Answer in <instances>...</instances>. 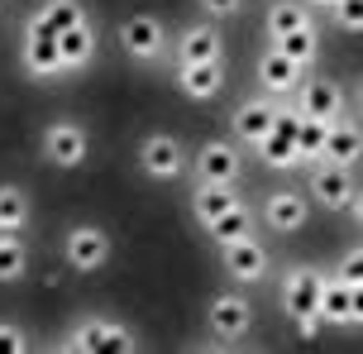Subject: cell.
<instances>
[{"label":"cell","instance_id":"obj_9","mask_svg":"<svg viewBox=\"0 0 363 354\" xmlns=\"http://www.w3.org/2000/svg\"><path fill=\"white\" fill-rule=\"evenodd\" d=\"M62 259L72 263L77 273H96V268L110 259V235L101 225H72V230L62 235Z\"/></svg>","mask_w":363,"mask_h":354},{"label":"cell","instance_id":"obj_29","mask_svg":"<svg viewBox=\"0 0 363 354\" xmlns=\"http://www.w3.org/2000/svg\"><path fill=\"white\" fill-rule=\"evenodd\" d=\"M29 221V197H24V187L5 182L0 187V230H24Z\"/></svg>","mask_w":363,"mask_h":354},{"label":"cell","instance_id":"obj_15","mask_svg":"<svg viewBox=\"0 0 363 354\" xmlns=\"http://www.w3.org/2000/svg\"><path fill=\"white\" fill-rule=\"evenodd\" d=\"M311 216V197L306 192H272L263 201V221H268L272 235H296Z\"/></svg>","mask_w":363,"mask_h":354},{"label":"cell","instance_id":"obj_7","mask_svg":"<svg viewBox=\"0 0 363 354\" xmlns=\"http://www.w3.org/2000/svg\"><path fill=\"white\" fill-rule=\"evenodd\" d=\"M38 144H43V158H48V163H53V168H82V163H86V130H82V125H77V120H53V125H48V130H43V139H38Z\"/></svg>","mask_w":363,"mask_h":354},{"label":"cell","instance_id":"obj_4","mask_svg":"<svg viewBox=\"0 0 363 354\" xmlns=\"http://www.w3.org/2000/svg\"><path fill=\"white\" fill-rule=\"evenodd\" d=\"M67 350H86V354H129L134 350V336H129L120 321L106 316H86L67 331Z\"/></svg>","mask_w":363,"mask_h":354},{"label":"cell","instance_id":"obj_20","mask_svg":"<svg viewBox=\"0 0 363 354\" xmlns=\"http://www.w3.org/2000/svg\"><path fill=\"white\" fill-rule=\"evenodd\" d=\"M57 53H62V67L67 72H77V67H86L91 57H96V29L86 24H72V29H62L57 34Z\"/></svg>","mask_w":363,"mask_h":354},{"label":"cell","instance_id":"obj_27","mask_svg":"<svg viewBox=\"0 0 363 354\" xmlns=\"http://www.w3.org/2000/svg\"><path fill=\"white\" fill-rule=\"evenodd\" d=\"M330 125H335V120H315V115H301V120H296V149H301V163H315V158H320Z\"/></svg>","mask_w":363,"mask_h":354},{"label":"cell","instance_id":"obj_38","mask_svg":"<svg viewBox=\"0 0 363 354\" xmlns=\"http://www.w3.org/2000/svg\"><path fill=\"white\" fill-rule=\"evenodd\" d=\"M0 19H5V0H0Z\"/></svg>","mask_w":363,"mask_h":354},{"label":"cell","instance_id":"obj_36","mask_svg":"<svg viewBox=\"0 0 363 354\" xmlns=\"http://www.w3.org/2000/svg\"><path fill=\"white\" fill-rule=\"evenodd\" d=\"M311 10H330V5H335V0H306Z\"/></svg>","mask_w":363,"mask_h":354},{"label":"cell","instance_id":"obj_34","mask_svg":"<svg viewBox=\"0 0 363 354\" xmlns=\"http://www.w3.org/2000/svg\"><path fill=\"white\" fill-rule=\"evenodd\" d=\"M349 326H363V282L349 287Z\"/></svg>","mask_w":363,"mask_h":354},{"label":"cell","instance_id":"obj_14","mask_svg":"<svg viewBox=\"0 0 363 354\" xmlns=\"http://www.w3.org/2000/svg\"><path fill=\"white\" fill-rule=\"evenodd\" d=\"M277 96H254V101H239L235 115H230V130L244 149H258V139L272 130V120H277Z\"/></svg>","mask_w":363,"mask_h":354},{"label":"cell","instance_id":"obj_35","mask_svg":"<svg viewBox=\"0 0 363 354\" xmlns=\"http://www.w3.org/2000/svg\"><path fill=\"white\" fill-rule=\"evenodd\" d=\"M345 211H349V216H354V225H359V230H363V192H354V201H349Z\"/></svg>","mask_w":363,"mask_h":354},{"label":"cell","instance_id":"obj_28","mask_svg":"<svg viewBox=\"0 0 363 354\" xmlns=\"http://www.w3.org/2000/svg\"><path fill=\"white\" fill-rule=\"evenodd\" d=\"M320 321H330V326H349V282H340V278L320 282Z\"/></svg>","mask_w":363,"mask_h":354},{"label":"cell","instance_id":"obj_23","mask_svg":"<svg viewBox=\"0 0 363 354\" xmlns=\"http://www.w3.org/2000/svg\"><path fill=\"white\" fill-rule=\"evenodd\" d=\"M239 197H235V187H216V182H196V192H191V216H196L201 225L206 221H216L220 211H230Z\"/></svg>","mask_w":363,"mask_h":354},{"label":"cell","instance_id":"obj_10","mask_svg":"<svg viewBox=\"0 0 363 354\" xmlns=\"http://www.w3.org/2000/svg\"><path fill=\"white\" fill-rule=\"evenodd\" d=\"M139 168L153 177V182H172L186 172V149H182L172 134H144L139 144Z\"/></svg>","mask_w":363,"mask_h":354},{"label":"cell","instance_id":"obj_3","mask_svg":"<svg viewBox=\"0 0 363 354\" xmlns=\"http://www.w3.org/2000/svg\"><path fill=\"white\" fill-rule=\"evenodd\" d=\"M296 120L301 115L291 111V106H277V120H272V130L258 139V158H263V168H272V172H287V168H296L301 163V149H296Z\"/></svg>","mask_w":363,"mask_h":354},{"label":"cell","instance_id":"obj_18","mask_svg":"<svg viewBox=\"0 0 363 354\" xmlns=\"http://www.w3.org/2000/svg\"><path fill=\"white\" fill-rule=\"evenodd\" d=\"M320 158L325 163H340V168H359L363 163V130L354 125V120H335L325 134V149H320Z\"/></svg>","mask_w":363,"mask_h":354},{"label":"cell","instance_id":"obj_17","mask_svg":"<svg viewBox=\"0 0 363 354\" xmlns=\"http://www.w3.org/2000/svg\"><path fill=\"white\" fill-rule=\"evenodd\" d=\"M301 62H291L287 53H277V48H268V53L258 57V87H263V96H291L296 87H301Z\"/></svg>","mask_w":363,"mask_h":354},{"label":"cell","instance_id":"obj_1","mask_svg":"<svg viewBox=\"0 0 363 354\" xmlns=\"http://www.w3.org/2000/svg\"><path fill=\"white\" fill-rule=\"evenodd\" d=\"M320 282H325V273L306 268V263H296L282 278V311L296 321V336L301 340H311L320 331Z\"/></svg>","mask_w":363,"mask_h":354},{"label":"cell","instance_id":"obj_37","mask_svg":"<svg viewBox=\"0 0 363 354\" xmlns=\"http://www.w3.org/2000/svg\"><path fill=\"white\" fill-rule=\"evenodd\" d=\"M354 106H359V111H363V82H359V92H354Z\"/></svg>","mask_w":363,"mask_h":354},{"label":"cell","instance_id":"obj_11","mask_svg":"<svg viewBox=\"0 0 363 354\" xmlns=\"http://www.w3.org/2000/svg\"><path fill=\"white\" fill-rule=\"evenodd\" d=\"M225 249V273H230V282H239V287H249V282H263L268 278V244L254 240V235H244V240L235 244H220Z\"/></svg>","mask_w":363,"mask_h":354},{"label":"cell","instance_id":"obj_26","mask_svg":"<svg viewBox=\"0 0 363 354\" xmlns=\"http://www.w3.org/2000/svg\"><path fill=\"white\" fill-rule=\"evenodd\" d=\"M29 268V249L19 240V230H0V282H19Z\"/></svg>","mask_w":363,"mask_h":354},{"label":"cell","instance_id":"obj_31","mask_svg":"<svg viewBox=\"0 0 363 354\" xmlns=\"http://www.w3.org/2000/svg\"><path fill=\"white\" fill-rule=\"evenodd\" d=\"M335 278L340 282H363V244H349L345 254H340V268H335Z\"/></svg>","mask_w":363,"mask_h":354},{"label":"cell","instance_id":"obj_5","mask_svg":"<svg viewBox=\"0 0 363 354\" xmlns=\"http://www.w3.org/2000/svg\"><path fill=\"white\" fill-rule=\"evenodd\" d=\"M120 48L134 62H163L167 57V29L158 15H129L120 24Z\"/></svg>","mask_w":363,"mask_h":354},{"label":"cell","instance_id":"obj_33","mask_svg":"<svg viewBox=\"0 0 363 354\" xmlns=\"http://www.w3.org/2000/svg\"><path fill=\"white\" fill-rule=\"evenodd\" d=\"M196 5L211 19H230V15H239V10H244V0H196Z\"/></svg>","mask_w":363,"mask_h":354},{"label":"cell","instance_id":"obj_19","mask_svg":"<svg viewBox=\"0 0 363 354\" xmlns=\"http://www.w3.org/2000/svg\"><path fill=\"white\" fill-rule=\"evenodd\" d=\"M225 87V62H177V92L191 101H211Z\"/></svg>","mask_w":363,"mask_h":354},{"label":"cell","instance_id":"obj_8","mask_svg":"<svg viewBox=\"0 0 363 354\" xmlns=\"http://www.w3.org/2000/svg\"><path fill=\"white\" fill-rule=\"evenodd\" d=\"M191 172H196V182L235 187L239 172H244V158H239V149L230 144V139H211V144H201V149H196V163H191Z\"/></svg>","mask_w":363,"mask_h":354},{"label":"cell","instance_id":"obj_30","mask_svg":"<svg viewBox=\"0 0 363 354\" xmlns=\"http://www.w3.org/2000/svg\"><path fill=\"white\" fill-rule=\"evenodd\" d=\"M330 19H335L345 34H363V0H335V5H330Z\"/></svg>","mask_w":363,"mask_h":354},{"label":"cell","instance_id":"obj_32","mask_svg":"<svg viewBox=\"0 0 363 354\" xmlns=\"http://www.w3.org/2000/svg\"><path fill=\"white\" fill-rule=\"evenodd\" d=\"M24 350H29L24 331H19V326H10V321H0V354H24Z\"/></svg>","mask_w":363,"mask_h":354},{"label":"cell","instance_id":"obj_22","mask_svg":"<svg viewBox=\"0 0 363 354\" xmlns=\"http://www.w3.org/2000/svg\"><path fill=\"white\" fill-rule=\"evenodd\" d=\"M272 48H277V53H287L291 62L311 67V62L320 57V29L306 24V29H291V34H272Z\"/></svg>","mask_w":363,"mask_h":354},{"label":"cell","instance_id":"obj_13","mask_svg":"<svg viewBox=\"0 0 363 354\" xmlns=\"http://www.w3.org/2000/svg\"><path fill=\"white\" fill-rule=\"evenodd\" d=\"M296 115H315V120H340L345 115V92H340V82H330V77H301V87H296Z\"/></svg>","mask_w":363,"mask_h":354},{"label":"cell","instance_id":"obj_24","mask_svg":"<svg viewBox=\"0 0 363 354\" xmlns=\"http://www.w3.org/2000/svg\"><path fill=\"white\" fill-rule=\"evenodd\" d=\"M34 19L48 24L53 34H62V29H72V24H86V5H82V0H38Z\"/></svg>","mask_w":363,"mask_h":354},{"label":"cell","instance_id":"obj_16","mask_svg":"<svg viewBox=\"0 0 363 354\" xmlns=\"http://www.w3.org/2000/svg\"><path fill=\"white\" fill-rule=\"evenodd\" d=\"M172 57L177 62H225V38H220L216 24H186L177 34Z\"/></svg>","mask_w":363,"mask_h":354},{"label":"cell","instance_id":"obj_21","mask_svg":"<svg viewBox=\"0 0 363 354\" xmlns=\"http://www.w3.org/2000/svg\"><path fill=\"white\" fill-rule=\"evenodd\" d=\"M206 235L216 244H235V240H244V235H254V211L244 201H235L230 211H220L216 221H206Z\"/></svg>","mask_w":363,"mask_h":354},{"label":"cell","instance_id":"obj_25","mask_svg":"<svg viewBox=\"0 0 363 354\" xmlns=\"http://www.w3.org/2000/svg\"><path fill=\"white\" fill-rule=\"evenodd\" d=\"M315 24L306 0H272L268 5V34H291V29H306Z\"/></svg>","mask_w":363,"mask_h":354},{"label":"cell","instance_id":"obj_6","mask_svg":"<svg viewBox=\"0 0 363 354\" xmlns=\"http://www.w3.org/2000/svg\"><path fill=\"white\" fill-rule=\"evenodd\" d=\"M306 197H315V206H325V211H345L354 201V168H340V163H325V158H315L306 172Z\"/></svg>","mask_w":363,"mask_h":354},{"label":"cell","instance_id":"obj_12","mask_svg":"<svg viewBox=\"0 0 363 354\" xmlns=\"http://www.w3.org/2000/svg\"><path fill=\"white\" fill-rule=\"evenodd\" d=\"M206 326L220 340H244L249 326H254V306H249V297H239V292H216L211 306H206Z\"/></svg>","mask_w":363,"mask_h":354},{"label":"cell","instance_id":"obj_2","mask_svg":"<svg viewBox=\"0 0 363 354\" xmlns=\"http://www.w3.org/2000/svg\"><path fill=\"white\" fill-rule=\"evenodd\" d=\"M19 62H24V72L29 77H62L67 67H62V53H57V34L48 29V24H38L34 15H29V24H24V38H19Z\"/></svg>","mask_w":363,"mask_h":354}]
</instances>
